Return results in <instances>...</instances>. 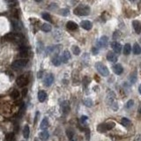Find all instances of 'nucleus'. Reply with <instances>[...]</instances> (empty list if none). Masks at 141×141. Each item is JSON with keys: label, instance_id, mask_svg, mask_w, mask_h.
<instances>
[{"label": "nucleus", "instance_id": "1", "mask_svg": "<svg viewBox=\"0 0 141 141\" xmlns=\"http://www.w3.org/2000/svg\"><path fill=\"white\" fill-rule=\"evenodd\" d=\"M73 12L75 15L78 16H87L90 12V8L87 5H79L74 9Z\"/></svg>", "mask_w": 141, "mask_h": 141}, {"label": "nucleus", "instance_id": "2", "mask_svg": "<svg viewBox=\"0 0 141 141\" xmlns=\"http://www.w3.org/2000/svg\"><path fill=\"white\" fill-rule=\"evenodd\" d=\"M95 67H96L97 71L101 74V76L107 77V76L109 75V70H108V69L107 66H105L102 63H100V62H99V63H96V64H95Z\"/></svg>", "mask_w": 141, "mask_h": 141}, {"label": "nucleus", "instance_id": "3", "mask_svg": "<svg viewBox=\"0 0 141 141\" xmlns=\"http://www.w3.org/2000/svg\"><path fill=\"white\" fill-rule=\"evenodd\" d=\"M116 126V124L114 122H109V123H107V124H100L97 127V130L101 132H104L105 131H110L113 128Z\"/></svg>", "mask_w": 141, "mask_h": 141}, {"label": "nucleus", "instance_id": "4", "mask_svg": "<svg viewBox=\"0 0 141 141\" xmlns=\"http://www.w3.org/2000/svg\"><path fill=\"white\" fill-rule=\"evenodd\" d=\"M16 83L20 87H24L28 84V78L26 75H21L19 76L16 79Z\"/></svg>", "mask_w": 141, "mask_h": 141}, {"label": "nucleus", "instance_id": "5", "mask_svg": "<svg viewBox=\"0 0 141 141\" xmlns=\"http://www.w3.org/2000/svg\"><path fill=\"white\" fill-rule=\"evenodd\" d=\"M27 64V59H23V58H20V59H18V60L14 61L12 63V66H13L15 69H20V68L25 67Z\"/></svg>", "mask_w": 141, "mask_h": 141}, {"label": "nucleus", "instance_id": "6", "mask_svg": "<svg viewBox=\"0 0 141 141\" xmlns=\"http://www.w3.org/2000/svg\"><path fill=\"white\" fill-rule=\"evenodd\" d=\"M54 82V76L53 74H48L44 79V85L46 87H50Z\"/></svg>", "mask_w": 141, "mask_h": 141}, {"label": "nucleus", "instance_id": "7", "mask_svg": "<svg viewBox=\"0 0 141 141\" xmlns=\"http://www.w3.org/2000/svg\"><path fill=\"white\" fill-rule=\"evenodd\" d=\"M116 99V94L113 91H109L108 93V95H107V99H106V101H107V103L108 105H111L113 102H114V100Z\"/></svg>", "mask_w": 141, "mask_h": 141}, {"label": "nucleus", "instance_id": "8", "mask_svg": "<svg viewBox=\"0 0 141 141\" xmlns=\"http://www.w3.org/2000/svg\"><path fill=\"white\" fill-rule=\"evenodd\" d=\"M108 41V39L107 36H101L100 38V40L98 41V47L99 48H104L107 46Z\"/></svg>", "mask_w": 141, "mask_h": 141}, {"label": "nucleus", "instance_id": "9", "mask_svg": "<svg viewBox=\"0 0 141 141\" xmlns=\"http://www.w3.org/2000/svg\"><path fill=\"white\" fill-rule=\"evenodd\" d=\"M70 58V54L68 50H64L62 54V56L60 57V60L63 63H67L69 59Z\"/></svg>", "mask_w": 141, "mask_h": 141}, {"label": "nucleus", "instance_id": "10", "mask_svg": "<svg viewBox=\"0 0 141 141\" xmlns=\"http://www.w3.org/2000/svg\"><path fill=\"white\" fill-rule=\"evenodd\" d=\"M70 103H69V101H63V103H62V111H63V113L65 115H67L69 112H70Z\"/></svg>", "mask_w": 141, "mask_h": 141}, {"label": "nucleus", "instance_id": "11", "mask_svg": "<svg viewBox=\"0 0 141 141\" xmlns=\"http://www.w3.org/2000/svg\"><path fill=\"white\" fill-rule=\"evenodd\" d=\"M113 70H114V72L116 74L121 75L124 72V68H123V66L120 64H116L113 66Z\"/></svg>", "mask_w": 141, "mask_h": 141}, {"label": "nucleus", "instance_id": "12", "mask_svg": "<svg viewBox=\"0 0 141 141\" xmlns=\"http://www.w3.org/2000/svg\"><path fill=\"white\" fill-rule=\"evenodd\" d=\"M111 48L113 49V50H114L116 53H120L122 50L121 44L116 42V41H113V42L111 43Z\"/></svg>", "mask_w": 141, "mask_h": 141}, {"label": "nucleus", "instance_id": "13", "mask_svg": "<svg viewBox=\"0 0 141 141\" xmlns=\"http://www.w3.org/2000/svg\"><path fill=\"white\" fill-rule=\"evenodd\" d=\"M66 27H67L68 30L76 31V30H78L79 26H78L75 22H73V21H69V22H67V24H66Z\"/></svg>", "mask_w": 141, "mask_h": 141}, {"label": "nucleus", "instance_id": "14", "mask_svg": "<svg viewBox=\"0 0 141 141\" xmlns=\"http://www.w3.org/2000/svg\"><path fill=\"white\" fill-rule=\"evenodd\" d=\"M107 58L109 62H113V63H116V62L117 61V56H116L115 53H113L112 51H110V52L108 53Z\"/></svg>", "mask_w": 141, "mask_h": 141}, {"label": "nucleus", "instance_id": "15", "mask_svg": "<svg viewBox=\"0 0 141 141\" xmlns=\"http://www.w3.org/2000/svg\"><path fill=\"white\" fill-rule=\"evenodd\" d=\"M46 98H47L46 92L42 90L39 91V93H38V100H39V101H40V102H43V101H45Z\"/></svg>", "mask_w": 141, "mask_h": 141}, {"label": "nucleus", "instance_id": "16", "mask_svg": "<svg viewBox=\"0 0 141 141\" xmlns=\"http://www.w3.org/2000/svg\"><path fill=\"white\" fill-rule=\"evenodd\" d=\"M81 27L86 30H90L92 28V23L89 20H83V21H81Z\"/></svg>", "mask_w": 141, "mask_h": 141}, {"label": "nucleus", "instance_id": "17", "mask_svg": "<svg viewBox=\"0 0 141 141\" xmlns=\"http://www.w3.org/2000/svg\"><path fill=\"white\" fill-rule=\"evenodd\" d=\"M39 137H40L41 140V141H47L49 137H50V133H49V131L47 130H45V131H41L39 135Z\"/></svg>", "mask_w": 141, "mask_h": 141}, {"label": "nucleus", "instance_id": "18", "mask_svg": "<svg viewBox=\"0 0 141 141\" xmlns=\"http://www.w3.org/2000/svg\"><path fill=\"white\" fill-rule=\"evenodd\" d=\"M48 127H49V121H48V118L47 117H44L42 119V121L41 123V125H40V128L42 130V131H45V130H47Z\"/></svg>", "mask_w": 141, "mask_h": 141}, {"label": "nucleus", "instance_id": "19", "mask_svg": "<svg viewBox=\"0 0 141 141\" xmlns=\"http://www.w3.org/2000/svg\"><path fill=\"white\" fill-rule=\"evenodd\" d=\"M29 135H30V128L28 125H25V127L23 129V136L25 139H28Z\"/></svg>", "mask_w": 141, "mask_h": 141}, {"label": "nucleus", "instance_id": "20", "mask_svg": "<svg viewBox=\"0 0 141 141\" xmlns=\"http://www.w3.org/2000/svg\"><path fill=\"white\" fill-rule=\"evenodd\" d=\"M132 26L134 27V30L136 31L137 34H139L140 33V23L138 20H134L132 22Z\"/></svg>", "mask_w": 141, "mask_h": 141}, {"label": "nucleus", "instance_id": "21", "mask_svg": "<svg viewBox=\"0 0 141 141\" xmlns=\"http://www.w3.org/2000/svg\"><path fill=\"white\" fill-rule=\"evenodd\" d=\"M41 30L43 31V32H46V33H48V32H50L51 30H52V27H51L50 24H42V26H41Z\"/></svg>", "mask_w": 141, "mask_h": 141}, {"label": "nucleus", "instance_id": "22", "mask_svg": "<svg viewBox=\"0 0 141 141\" xmlns=\"http://www.w3.org/2000/svg\"><path fill=\"white\" fill-rule=\"evenodd\" d=\"M4 39L7 41H16V34L9 33L4 36Z\"/></svg>", "mask_w": 141, "mask_h": 141}, {"label": "nucleus", "instance_id": "23", "mask_svg": "<svg viewBox=\"0 0 141 141\" xmlns=\"http://www.w3.org/2000/svg\"><path fill=\"white\" fill-rule=\"evenodd\" d=\"M131 51V44L126 43L124 45V55H130Z\"/></svg>", "mask_w": 141, "mask_h": 141}, {"label": "nucleus", "instance_id": "24", "mask_svg": "<svg viewBox=\"0 0 141 141\" xmlns=\"http://www.w3.org/2000/svg\"><path fill=\"white\" fill-rule=\"evenodd\" d=\"M19 56H20L21 58H26V57H27V56H28V52H27V50H25V49H21L20 51V54H19Z\"/></svg>", "mask_w": 141, "mask_h": 141}, {"label": "nucleus", "instance_id": "25", "mask_svg": "<svg viewBox=\"0 0 141 141\" xmlns=\"http://www.w3.org/2000/svg\"><path fill=\"white\" fill-rule=\"evenodd\" d=\"M133 53L135 55H139L141 53V49L138 43H135L134 46H133Z\"/></svg>", "mask_w": 141, "mask_h": 141}, {"label": "nucleus", "instance_id": "26", "mask_svg": "<svg viewBox=\"0 0 141 141\" xmlns=\"http://www.w3.org/2000/svg\"><path fill=\"white\" fill-rule=\"evenodd\" d=\"M52 63H53L54 65H56V66H59V65H60V64H61L60 57H58V56H56V57H55L53 59H52Z\"/></svg>", "mask_w": 141, "mask_h": 141}, {"label": "nucleus", "instance_id": "27", "mask_svg": "<svg viewBox=\"0 0 141 141\" xmlns=\"http://www.w3.org/2000/svg\"><path fill=\"white\" fill-rule=\"evenodd\" d=\"M84 105L86 106V107L91 108L93 105H94V102H93V101H92L91 99L87 98V99H85L84 100Z\"/></svg>", "mask_w": 141, "mask_h": 141}, {"label": "nucleus", "instance_id": "28", "mask_svg": "<svg viewBox=\"0 0 141 141\" xmlns=\"http://www.w3.org/2000/svg\"><path fill=\"white\" fill-rule=\"evenodd\" d=\"M41 17H42L43 20H47L49 22H52V19H51L50 15L49 13H47V12H43V13L41 14Z\"/></svg>", "mask_w": 141, "mask_h": 141}, {"label": "nucleus", "instance_id": "29", "mask_svg": "<svg viewBox=\"0 0 141 141\" xmlns=\"http://www.w3.org/2000/svg\"><path fill=\"white\" fill-rule=\"evenodd\" d=\"M19 96H20V92L18 90H16V89L12 90V92L11 93V97L12 98V99H18Z\"/></svg>", "mask_w": 141, "mask_h": 141}, {"label": "nucleus", "instance_id": "30", "mask_svg": "<svg viewBox=\"0 0 141 141\" xmlns=\"http://www.w3.org/2000/svg\"><path fill=\"white\" fill-rule=\"evenodd\" d=\"M121 123H122V124L124 125V126H129L130 124H131V121L128 119V118H125V117H124V118H122L121 119Z\"/></svg>", "mask_w": 141, "mask_h": 141}, {"label": "nucleus", "instance_id": "31", "mask_svg": "<svg viewBox=\"0 0 141 141\" xmlns=\"http://www.w3.org/2000/svg\"><path fill=\"white\" fill-rule=\"evenodd\" d=\"M12 16L18 20V19H19V11H18L17 9L13 8V9L12 10Z\"/></svg>", "mask_w": 141, "mask_h": 141}, {"label": "nucleus", "instance_id": "32", "mask_svg": "<svg viewBox=\"0 0 141 141\" xmlns=\"http://www.w3.org/2000/svg\"><path fill=\"white\" fill-rule=\"evenodd\" d=\"M72 51H73L74 55H76V56L80 54V49L78 47V46H73L72 47Z\"/></svg>", "mask_w": 141, "mask_h": 141}, {"label": "nucleus", "instance_id": "33", "mask_svg": "<svg viewBox=\"0 0 141 141\" xmlns=\"http://www.w3.org/2000/svg\"><path fill=\"white\" fill-rule=\"evenodd\" d=\"M133 105H134V101H133V100H129V101L126 102V104H125V108H131Z\"/></svg>", "mask_w": 141, "mask_h": 141}, {"label": "nucleus", "instance_id": "34", "mask_svg": "<svg viewBox=\"0 0 141 141\" xmlns=\"http://www.w3.org/2000/svg\"><path fill=\"white\" fill-rule=\"evenodd\" d=\"M12 27H13L14 29L16 31H19V29H20V27H19V23H17L16 21H12Z\"/></svg>", "mask_w": 141, "mask_h": 141}, {"label": "nucleus", "instance_id": "35", "mask_svg": "<svg viewBox=\"0 0 141 141\" xmlns=\"http://www.w3.org/2000/svg\"><path fill=\"white\" fill-rule=\"evenodd\" d=\"M66 134H67V137L70 139H71V138H73V136H74V132L72 131H70V130H67L66 131Z\"/></svg>", "mask_w": 141, "mask_h": 141}, {"label": "nucleus", "instance_id": "36", "mask_svg": "<svg viewBox=\"0 0 141 141\" xmlns=\"http://www.w3.org/2000/svg\"><path fill=\"white\" fill-rule=\"evenodd\" d=\"M6 141H14V135L12 133H10L6 136Z\"/></svg>", "mask_w": 141, "mask_h": 141}, {"label": "nucleus", "instance_id": "37", "mask_svg": "<svg viewBox=\"0 0 141 141\" xmlns=\"http://www.w3.org/2000/svg\"><path fill=\"white\" fill-rule=\"evenodd\" d=\"M85 134H86V138H87V141L90 140V131H89V129H87V130H86Z\"/></svg>", "mask_w": 141, "mask_h": 141}, {"label": "nucleus", "instance_id": "38", "mask_svg": "<svg viewBox=\"0 0 141 141\" xmlns=\"http://www.w3.org/2000/svg\"><path fill=\"white\" fill-rule=\"evenodd\" d=\"M9 5H13L14 4L17 2V0H4Z\"/></svg>", "mask_w": 141, "mask_h": 141}, {"label": "nucleus", "instance_id": "39", "mask_svg": "<svg viewBox=\"0 0 141 141\" xmlns=\"http://www.w3.org/2000/svg\"><path fill=\"white\" fill-rule=\"evenodd\" d=\"M111 108H112V109H113L114 111H116L117 110V108H118L117 103H116V102H113V103L111 104Z\"/></svg>", "mask_w": 141, "mask_h": 141}, {"label": "nucleus", "instance_id": "40", "mask_svg": "<svg viewBox=\"0 0 141 141\" xmlns=\"http://www.w3.org/2000/svg\"><path fill=\"white\" fill-rule=\"evenodd\" d=\"M87 116H81L80 121H81V123H82V124H84V123L87 121Z\"/></svg>", "mask_w": 141, "mask_h": 141}, {"label": "nucleus", "instance_id": "41", "mask_svg": "<svg viewBox=\"0 0 141 141\" xmlns=\"http://www.w3.org/2000/svg\"><path fill=\"white\" fill-rule=\"evenodd\" d=\"M68 12H69V11H68L67 9H64V10L61 11V14H63L64 16H66L68 14Z\"/></svg>", "mask_w": 141, "mask_h": 141}, {"label": "nucleus", "instance_id": "42", "mask_svg": "<svg viewBox=\"0 0 141 141\" xmlns=\"http://www.w3.org/2000/svg\"><path fill=\"white\" fill-rule=\"evenodd\" d=\"M133 141H141V135H139V134L137 135V136L135 137L134 140Z\"/></svg>", "mask_w": 141, "mask_h": 141}, {"label": "nucleus", "instance_id": "43", "mask_svg": "<svg viewBox=\"0 0 141 141\" xmlns=\"http://www.w3.org/2000/svg\"><path fill=\"white\" fill-rule=\"evenodd\" d=\"M38 116H39V112H36V116H35V117H34V124H36L37 119H38Z\"/></svg>", "mask_w": 141, "mask_h": 141}, {"label": "nucleus", "instance_id": "44", "mask_svg": "<svg viewBox=\"0 0 141 141\" xmlns=\"http://www.w3.org/2000/svg\"><path fill=\"white\" fill-rule=\"evenodd\" d=\"M117 34H118V32L117 31H116V32H115L114 33V34H113V38H114V39H116V38H118V35H117Z\"/></svg>", "mask_w": 141, "mask_h": 141}, {"label": "nucleus", "instance_id": "45", "mask_svg": "<svg viewBox=\"0 0 141 141\" xmlns=\"http://www.w3.org/2000/svg\"><path fill=\"white\" fill-rule=\"evenodd\" d=\"M93 53H94V55H96V54L98 53V51H97V49H95V48H94V49H93Z\"/></svg>", "mask_w": 141, "mask_h": 141}, {"label": "nucleus", "instance_id": "46", "mask_svg": "<svg viewBox=\"0 0 141 141\" xmlns=\"http://www.w3.org/2000/svg\"><path fill=\"white\" fill-rule=\"evenodd\" d=\"M27 90L26 89V88H25V89L23 90V93H22V94H23V96H25V95H26V94H27Z\"/></svg>", "mask_w": 141, "mask_h": 141}, {"label": "nucleus", "instance_id": "47", "mask_svg": "<svg viewBox=\"0 0 141 141\" xmlns=\"http://www.w3.org/2000/svg\"><path fill=\"white\" fill-rule=\"evenodd\" d=\"M34 1H35V2H37V3H39V2H41V0H34Z\"/></svg>", "mask_w": 141, "mask_h": 141}, {"label": "nucleus", "instance_id": "48", "mask_svg": "<svg viewBox=\"0 0 141 141\" xmlns=\"http://www.w3.org/2000/svg\"><path fill=\"white\" fill-rule=\"evenodd\" d=\"M131 1H132V2H134V1H135V0H131Z\"/></svg>", "mask_w": 141, "mask_h": 141}]
</instances>
